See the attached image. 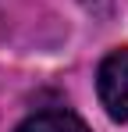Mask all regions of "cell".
<instances>
[{
  "label": "cell",
  "mask_w": 128,
  "mask_h": 132,
  "mask_svg": "<svg viewBox=\"0 0 128 132\" xmlns=\"http://www.w3.org/2000/svg\"><path fill=\"white\" fill-rule=\"evenodd\" d=\"M96 86H100V100L107 114L114 121H128V50H114L103 57Z\"/></svg>",
  "instance_id": "6da1fadb"
},
{
  "label": "cell",
  "mask_w": 128,
  "mask_h": 132,
  "mask_svg": "<svg viewBox=\"0 0 128 132\" xmlns=\"http://www.w3.org/2000/svg\"><path fill=\"white\" fill-rule=\"evenodd\" d=\"M14 132H89V125H85L75 111L53 107V111H39V114L25 118Z\"/></svg>",
  "instance_id": "7a4b0ae2"
}]
</instances>
